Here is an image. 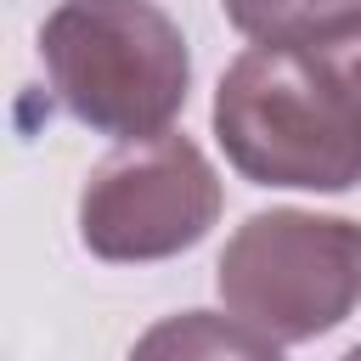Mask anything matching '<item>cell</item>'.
<instances>
[{"label": "cell", "mask_w": 361, "mask_h": 361, "mask_svg": "<svg viewBox=\"0 0 361 361\" xmlns=\"http://www.w3.org/2000/svg\"><path fill=\"white\" fill-rule=\"evenodd\" d=\"M39 62L56 102L124 147L169 135L192 90L186 34L152 0H56L39 23Z\"/></svg>", "instance_id": "cell-2"}, {"label": "cell", "mask_w": 361, "mask_h": 361, "mask_svg": "<svg viewBox=\"0 0 361 361\" xmlns=\"http://www.w3.org/2000/svg\"><path fill=\"white\" fill-rule=\"evenodd\" d=\"M220 11L254 45H299L361 28V0H220Z\"/></svg>", "instance_id": "cell-6"}, {"label": "cell", "mask_w": 361, "mask_h": 361, "mask_svg": "<svg viewBox=\"0 0 361 361\" xmlns=\"http://www.w3.org/2000/svg\"><path fill=\"white\" fill-rule=\"evenodd\" d=\"M220 220V175L192 135H152L107 152L79 186V243L107 265L169 259Z\"/></svg>", "instance_id": "cell-4"}, {"label": "cell", "mask_w": 361, "mask_h": 361, "mask_svg": "<svg viewBox=\"0 0 361 361\" xmlns=\"http://www.w3.org/2000/svg\"><path fill=\"white\" fill-rule=\"evenodd\" d=\"M214 288L271 344L322 338L361 305V220L259 209L220 248Z\"/></svg>", "instance_id": "cell-3"}, {"label": "cell", "mask_w": 361, "mask_h": 361, "mask_svg": "<svg viewBox=\"0 0 361 361\" xmlns=\"http://www.w3.org/2000/svg\"><path fill=\"white\" fill-rule=\"evenodd\" d=\"M338 361H361V344H355V350H344V355H338Z\"/></svg>", "instance_id": "cell-7"}, {"label": "cell", "mask_w": 361, "mask_h": 361, "mask_svg": "<svg viewBox=\"0 0 361 361\" xmlns=\"http://www.w3.org/2000/svg\"><path fill=\"white\" fill-rule=\"evenodd\" d=\"M214 141L254 186L350 192L361 180V28L248 45L220 73Z\"/></svg>", "instance_id": "cell-1"}, {"label": "cell", "mask_w": 361, "mask_h": 361, "mask_svg": "<svg viewBox=\"0 0 361 361\" xmlns=\"http://www.w3.org/2000/svg\"><path fill=\"white\" fill-rule=\"evenodd\" d=\"M130 361H282V350H276L259 327H248V322H237V316L180 310V316L152 322V327L135 338Z\"/></svg>", "instance_id": "cell-5"}]
</instances>
